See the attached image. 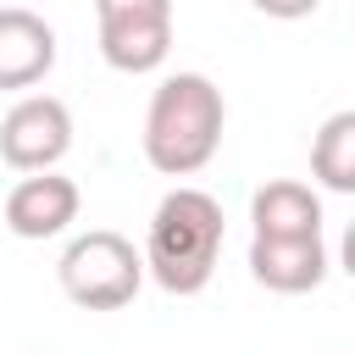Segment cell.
<instances>
[{
	"label": "cell",
	"instance_id": "cell-7",
	"mask_svg": "<svg viewBox=\"0 0 355 355\" xmlns=\"http://www.w3.org/2000/svg\"><path fill=\"white\" fill-rule=\"evenodd\" d=\"M333 255L322 244V233L311 239H250V277L272 294H311L322 288Z\"/></svg>",
	"mask_w": 355,
	"mask_h": 355
},
{
	"label": "cell",
	"instance_id": "cell-6",
	"mask_svg": "<svg viewBox=\"0 0 355 355\" xmlns=\"http://www.w3.org/2000/svg\"><path fill=\"white\" fill-rule=\"evenodd\" d=\"M78 205H83L78 183L61 178L55 166L50 172H22L6 194V227L17 239H55L78 222Z\"/></svg>",
	"mask_w": 355,
	"mask_h": 355
},
{
	"label": "cell",
	"instance_id": "cell-2",
	"mask_svg": "<svg viewBox=\"0 0 355 355\" xmlns=\"http://www.w3.org/2000/svg\"><path fill=\"white\" fill-rule=\"evenodd\" d=\"M222 239H227L222 200L194 189V183H178L172 194H161L139 255H144V272L166 294H200L211 283V272H216Z\"/></svg>",
	"mask_w": 355,
	"mask_h": 355
},
{
	"label": "cell",
	"instance_id": "cell-3",
	"mask_svg": "<svg viewBox=\"0 0 355 355\" xmlns=\"http://www.w3.org/2000/svg\"><path fill=\"white\" fill-rule=\"evenodd\" d=\"M55 283H61V294H67L72 305H83V311H122V305L139 294V283H144V255H139L122 233L89 227V233H78V239L61 250Z\"/></svg>",
	"mask_w": 355,
	"mask_h": 355
},
{
	"label": "cell",
	"instance_id": "cell-9",
	"mask_svg": "<svg viewBox=\"0 0 355 355\" xmlns=\"http://www.w3.org/2000/svg\"><path fill=\"white\" fill-rule=\"evenodd\" d=\"M250 227L255 239H311L322 233V194L294 178H272L250 194Z\"/></svg>",
	"mask_w": 355,
	"mask_h": 355
},
{
	"label": "cell",
	"instance_id": "cell-5",
	"mask_svg": "<svg viewBox=\"0 0 355 355\" xmlns=\"http://www.w3.org/2000/svg\"><path fill=\"white\" fill-rule=\"evenodd\" d=\"M72 150V111L55 94H22L0 116V161L11 172H50Z\"/></svg>",
	"mask_w": 355,
	"mask_h": 355
},
{
	"label": "cell",
	"instance_id": "cell-8",
	"mask_svg": "<svg viewBox=\"0 0 355 355\" xmlns=\"http://www.w3.org/2000/svg\"><path fill=\"white\" fill-rule=\"evenodd\" d=\"M55 67V28L28 6H0V89H33Z\"/></svg>",
	"mask_w": 355,
	"mask_h": 355
},
{
	"label": "cell",
	"instance_id": "cell-1",
	"mask_svg": "<svg viewBox=\"0 0 355 355\" xmlns=\"http://www.w3.org/2000/svg\"><path fill=\"white\" fill-rule=\"evenodd\" d=\"M222 128H227L222 89L205 72H166L150 94L139 144L161 178H194L222 150Z\"/></svg>",
	"mask_w": 355,
	"mask_h": 355
},
{
	"label": "cell",
	"instance_id": "cell-11",
	"mask_svg": "<svg viewBox=\"0 0 355 355\" xmlns=\"http://www.w3.org/2000/svg\"><path fill=\"white\" fill-rule=\"evenodd\" d=\"M261 17H277V22H300V17H311L322 0H250Z\"/></svg>",
	"mask_w": 355,
	"mask_h": 355
},
{
	"label": "cell",
	"instance_id": "cell-10",
	"mask_svg": "<svg viewBox=\"0 0 355 355\" xmlns=\"http://www.w3.org/2000/svg\"><path fill=\"white\" fill-rule=\"evenodd\" d=\"M311 178L327 194H355V111H333L311 139Z\"/></svg>",
	"mask_w": 355,
	"mask_h": 355
},
{
	"label": "cell",
	"instance_id": "cell-4",
	"mask_svg": "<svg viewBox=\"0 0 355 355\" xmlns=\"http://www.w3.org/2000/svg\"><path fill=\"white\" fill-rule=\"evenodd\" d=\"M100 55L111 72H155L172 55V0H94Z\"/></svg>",
	"mask_w": 355,
	"mask_h": 355
}]
</instances>
